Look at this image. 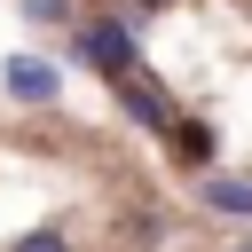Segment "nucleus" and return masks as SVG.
Segmentation results:
<instances>
[{
  "instance_id": "nucleus-6",
  "label": "nucleus",
  "mask_w": 252,
  "mask_h": 252,
  "mask_svg": "<svg viewBox=\"0 0 252 252\" xmlns=\"http://www.w3.org/2000/svg\"><path fill=\"white\" fill-rule=\"evenodd\" d=\"M16 252H71V244H63V236H55V228H39V236H24V244H16Z\"/></svg>"
},
{
  "instance_id": "nucleus-5",
  "label": "nucleus",
  "mask_w": 252,
  "mask_h": 252,
  "mask_svg": "<svg viewBox=\"0 0 252 252\" xmlns=\"http://www.w3.org/2000/svg\"><path fill=\"white\" fill-rule=\"evenodd\" d=\"M118 94H126V110H134L142 126H165V118H173V102H165V94H150V87H118Z\"/></svg>"
},
{
  "instance_id": "nucleus-3",
  "label": "nucleus",
  "mask_w": 252,
  "mask_h": 252,
  "mask_svg": "<svg viewBox=\"0 0 252 252\" xmlns=\"http://www.w3.org/2000/svg\"><path fill=\"white\" fill-rule=\"evenodd\" d=\"M205 205H213V213H236V220H252V181H236V173H213V181H205Z\"/></svg>"
},
{
  "instance_id": "nucleus-2",
  "label": "nucleus",
  "mask_w": 252,
  "mask_h": 252,
  "mask_svg": "<svg viewBox=\"0 0 252 252\" xmlns=\"http://www.w3.org/2000/svg\"><path fill=\"white\" fill-rule=\"evenodd\" d=\"M55 63H39V55H8V94L16 102H55Z\"/></svg>"
},
{
  "instance_id": "nucleus-7",
  "label": "nucleus",
  "mask_w": 252,
  "mask_h": 252,
  "mask_svg": "<svg viewBox=\"0 0 252 252\" xmlns=\"http://www.w3.org/2000/svg\"><path fill=\"white\" fill-rule=\"evenodd\" d=\"M142 8H165V0H142Z\"/></svg>"
},
{
  "instance_id": "nucleus-4",
  "label": "nucleus",
  "mask_w": 252,
  "mask_h": 252,
  "mask_svg": "<svg viewBox=\"0 0 252 252\" xmlns=\"http://www.w3.org/2000/svg\"><path fill=\"white\" fill-rule=\"evenodd\" d=\"M173 150H181L189 165H213V150H220V142H213V126H197V118H181V126H173Z\"/></svg>"
},
{
  "instance_id": "nucleus-1",
  "label": "nucleus",
  "mask_w": 252,
  "mask_h": 252,
  "mask_svg": "<svg viewBox=\"0 0 252 252\" xmlns=\"http://www.w3.org/2000/svg\"><path fill=\"white\" fill-rule=\"evenodd\" d=\"M79 55L126 79V71H134V32H126V24H110V16H94V24L79 32Z\"/></svg>"
}]
</instances>
